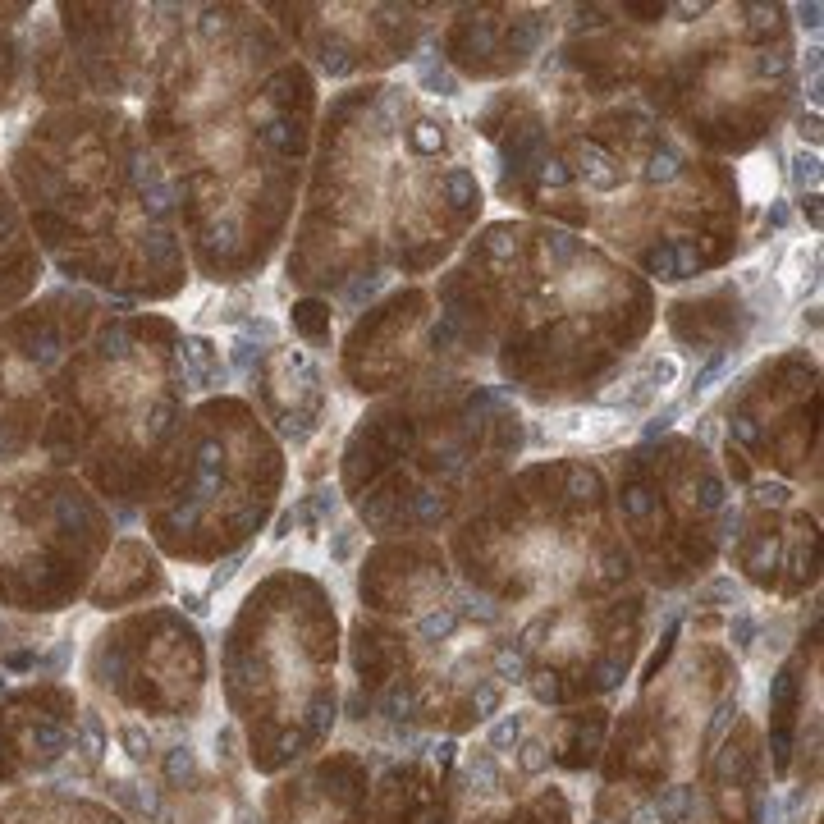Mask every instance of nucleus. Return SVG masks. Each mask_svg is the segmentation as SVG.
<instances>
[{"mask_svg":"<svg viewBox=\"0 0 824 824\" xmlns=\"http://www.w3.org/2000/svg\"><path fill=\"white\" fill-rule=\"evenodd\" d=\"M545 628H550V614L532 618V623H527V632H522V641H518V651H522V655H527V651H536V646H541V641H536V637H541Z\"/></svg>","mask_w":824,"mask_h":824,"instance_id":"nucleus-30","label":"nucleus"},{"mask_svg":"<svg viewBox=\"0 0 824 824\" xmlns=\"http://www.w3.org/2000/svg\"><path fill=\"white\" fill-rule=\"evenodd\" d=\"M472 788H481V792L499 788V765L490 751H477V756H472Z\"/></svg>","mask_w":824,"mask_h":824,"instance_id":"nucleus-18","label":"nucleus"},{"mask_svg":"<svg viewBox=\"0 0 824 824\" xmlns=\"http://www.w3.org/2000/svg\"><path fill=\"white\" fill-rule=\"evenodd\" d=\"M628 824H664V820H660V811H655V806H632Z\"/></svg>","mask_w":824,"mask_h":824,"instance_id":"nucleus-34","label":"nucleus"},{"mask_svg":"<svg viewBox=\"0 0 824 824\" xmlns=\"http://www.w3.org/2000/svg\"><path fill=\"white\" fill-rule=\"evenodd\" d=\"M161 774H165V783L170 788H197V779H202V770H197V756H193V747H170L161 756Z\"/></svg>","mask_w":824,"mask_h":824,"instance_id":"nucleus-8","label":"nucleus"},{"mask_svg":"<svg viewBox=\"0 0 824 824\" xmlns=\"http://www.w3.org/2000/svg\"><path fill=\"white\" fill-rule=\"evenodd\" d=\"M541 179H545V184H564L568 170L559 161H541Z\"/></svg>","mask_w":824,"mask_h":824,"instance_id":"nucleus-35","label":"nucleus"},{"mask_svg":"<svg viewBox=\"0 0 824 824\" xmlns=\"http://www.w3.org/2000/svg\"><path fill=\"white\" fill-rule=\"evenodd\" d=\"M312 509H316V518H330V513L339 509V499H335V490H316V499H312Z\"/></svg>","mask_w":824,"mask_h":824,"instance_id":"nucleus-33","label":"nucleus"},{"mask_svg":"<svg viewBox=\"0 0 824 824\" xmlns=\"http://www.w3.org/2000/svg\"><path fill=\"white\" fill-rule=\"evenodd\" d=\"M74 760H83L87 774H97L106 765V751H110V733H106V719L97 710H78L74 719Z\"/></svg>","mask_w":824,"mask_h":824,"instance_id":"nucleus-6","label":"nucleus"},{"mask_svg":"<svg viewBox=\"0 0 824 824\" xmlns=\"http://www.w3.org/2000/svg\"><path fill=\"white\" fill-rule=\"evenodd\" d=\"M495 673H499V683H527V655L518 646H504L495 655Z\"/></svg>","mask_w":824,"mask_h":824,"instance_id":"nucleus-14","label":"nucleus"},{"mask_svg":"<svg viewBox=\"0 0 824 824\" xmlns=\"http://www.w3.org/2000/svg\"><path fill=\"white\" fill-rule=\"evenodd\" d=\"M499 710V687L495 683H481L477 687V719H490Z\"/></svg>","mask_w":824,"mask_h":824,"instance_id":"nucleus-29","label":"nucleus"},{"mask_svg":"<svg viewBox=\"0 0 824 824\" xmlns=\"http://www.w3.org/2000/svg\"><path fill=\"white\" fill-rule=\"evenodd\" d=\"M733 362H738V353H719V358L710 362V367L696 371V380H692V394H696V399H705V394L715 390L719 380H724L728 371H733Z\"/></svg>","mask_w":824,"mask_h":824,"instance_id":"nucleus-12","label":"nucleus"},{"mask_svg":"<svg viewBox=\"0 0 824 824\" xmlns=\"http://www.w3.org/2000/svg\"><path fill=\"white\" fill-rule=\"evenodd\" d=\"M651 806L660 811L664 824H678V820H687V815H692V788H687V783H673V788H664Z\"/></svg>","mask_w":824,"mask_h":824,"instance_id":"nucleus-10","label":"nucleus"},{"mask_svg":"<svg viewBox=\"0 0 824 824\" xmlns=\"http://www.w3.org/2000/svg\"><path fill=\"white\" fill-rule=\"evenodd\" d=\"M582 174H586V184H591V188H600V193L618 188L614 156H605V152H600V147H591V142H586V147H582Z\"/></svg>","mask_w":824,"mask_h":824,"instance_id":"nucleus-9","label":"nucleus"},{"mask_svg":"<svg viewBox=\"0 0 824 824\" xmlns=\"http://www.w3.org/2000/svg\"><path fill=\"white\" fill-rule=\"evenodd\" d=\"M527 683H532V696L541 705H554L559 696H564V687H559V678H554V673H532Z\"/></svg>","mask_w":824,"mask_h":824,"instance_id":"nucleus-24","label":"nucleus"},{"mask_svg":"<svg viewBox=\"0 0 824 824\" xmlns=\"http://www.w3.org/2000/svg\"><path fill=\"white\" fill-rule=\"evenodd\" d=\"M815 14H820V5H806V10H802V23H806V28H820V19H815Z\"/></svg>","mask_w":824,"mask_h":824,"instance_id":"nucleus-38","label":"nucleus"},{"mask_svg":"<svg viewBox=\"0 0 824 824\" xmlns=\"http://www.w3.org/2000/svg\"><path fill=\"white\" fill-rule=\"evenodd\" d=\"M124 124L106 115H51L19 152V184L33 206L46 248L69 275L152 293L170 289L179 266L174 239V188Z\"/></svg>","mask_w":824,"mask_h":824,"instance_id":"nucleus-1","label":"nucleus"},{"mask_svg":"<svg viewBox=\"0 0 824 824\" xmlns=\"http://www.w3.org/2000/svg\"><path fill=\"white\" fill-rule=\"evenodd\" d=\"M115 747L129 756V765H147V760L156 756V738H152V728L138 724V719H124L120 728H115Z\"/></svg>","mask_w":824,"mask_h":824,"instance_id":"nucleus-7","label":"nucleus"},{"mask_svg":"<svg viewBox=\"0 0 824 824\" xmlns=\"http://www.w3.org/2000/svg\"><path fill=\"white\" fill-rule=\"evenodd\" d=\"M518 765H522V774H545L550 770V747L536 742V738H522L518 742Z\"/></svg>","mask_w":824,"mask_h":824,"instance_id":"nucleus-16","label":"nucleus"},{"mask_svg":"<svg viewBox=\"0 0 824 824\" xmlns=\"http://www.w3.org/2000/svg\"><path fill=\"white\" fill-rule=\"evenodd\" d=\"M353 545H358V527H339L335 541H330V559H335V564H344L348 554H353Z\"/></svg>","mask_w":824,"mask_h":824,"instance_id":"nucleus-27","label":"nucleus"},{"mask_svg":"<svg viewBox=\"0 0 824 824\" xmlns=\"http://www.w3.org/2000/svg\"><path fill=\"white\" fill-rule=\"evenodd\" d=\"M678 417H683V403H664V408L655 412L651 422L641 426V435H646V440H655V435H664V431H669L673 422H678Z\"/></svg>","mask_w":824,"mask_h":824,"instance_id":"nucleus-22","label":"nucleus"},{"mask_svg":"<svg viewBox=\"0 0 824 824\" xmlns=\"http://www.w3.org/2000/svg\"><path fill=\"white\" fill-rule=\"evenodd\" d=\"M243 559H248V554H229V559H225V564H220L216 568V573H211V582H206V591H220V586H229V582H234V573H239V568H243Z\"/></svg>","mask_w":824,"mask_h":824,"instance_id":"nucleus-25","label":"nucleus"},{"mask_svg":"<svg viewBox=\"0 0 824 824\" xmlns=\"http://www.w3.org/2000/svg\"><path fill=\"white\" fill-rule=\"evenodd\" d=\"M454 628H458V609H431V614L417 623L422 641H445V637H454Z\"/></svg>","mask_w":824,"mask_h":824,"instance_id":"nucleus-13","label":"nucleus"},{"mask_svg":"<svg viewBox=\"0 0 824 824\" xmlns=\"http://www.w3.org/2000/svg\"><path fill=\"white\" fill-rule=\"evenodd\" d=\"M756 499L760 504H788V486H779V481H760Z\"/></svg>","mask_w":824,"mask_h":824,"instance_id":"nucleus-32","label":"nucleus"},{"mask_svg":"<svg viewBox=\"0 0 824 824\" xmlns=\"http://www.w3.org/2000/svg\"><path fill=\"white\" fill-rule=\"evenodd\" d=\"M239 824H261V820H257V815H243V820H239Z\"/></svg>","mask_w":824,"mask_h":824,"instance_id":"nucleus-39","label":"nucleus"},{"mask_svg":"<svg viewBox=\"0 0 824 824\" xmlns=\"http://www.w3.org/2000/svg\"><path fill=\"white\" fill-rule=\"evenodd\" d=\"M792 179H797V184H820V156H815V152H797V156H792Z\"/></svg>","mask_w":824,"mask_h":824,"instance_id":"nucleus-21","label":"nucleus"},{"mask_svg":"<svg viewBox=\"0 0 824 824\" xmlns=\"http://www.w3.org/2000/svg\"><path fill=\"white\" fill-rule=\"evenodd\" d=\"M550 248H554V261H559V266H568V261L577 257V239H573V234H550Z\"/></svg>","mask_w":824,"mask_h":824,"instance_id":"nucleus-31","label":"nucleus"},{"mask_svg":"<svg viewBox=\"0 0 824 824\" xmlns=\"http://www.w3.org/2000/svg\"><path fill=\"white\" fill-rule=\"evenodd\" d=\"M522 728H527V719L513 710V715H499L495 724H490V751H513L522 742Z\"/></svg>","mask_w":824,"mask_h":824,"instance_id":"nucleus-11","label":"nucleus"},{"mask_svg":"<svg viewBox=\"0 0 824 824\" xmlns=\"http://www.w3.org/2000/svg\"><path fill=\"white\" fill-rule=\"evenodd\" d=\"M678 170H683L678 152H673V147H664V152H655V156H651V170H646V174H651L655 184H669V179H678Z\"/></svg>","mask_w":824,"mask_h":824,"instance_id":"nucleus-20","label":"nucleus"},{"mask_svg":"<svg viewBox=\"0 0 824 824\" xmlns=\"http://www.w3.org/2000/svg\"><path fill=\"white\" fill-rule=\"evenodd\" d=\"M728 596H738V582H733V577H719V582H710L705 591H696L701 605H710V600H728Z\"/></svg>","mask_w":824,"mask_h":824,"instance_id":"nucleus-28","label":"nucleus"},{"mask_svg":"<svg viewBox=\"0 0 824 824\" xmlns=\"http://www.w3.org/2000/svg\"><path fill=\"white\" fill-rule=\"evenodd\" d=\"M417 74H422V83L431 87L435 97H454V92H458V78L449 74L445 65H435V60H422V69H417Z\"/></svg>","mask_w":824,"mask_h":824,"instance_id":"nucleus-17","label":"nucleus"},{"mask_svg":"<svg viewBox=\"0 0 824 824\" xmlns=\"http://www.w3.org/2000/svg\"><path fill=\"white\" fill-rule=\"evenodd\" d=\"M74 696L60 687L0 696V779L51 774L74 747Z\"/></svg>","mask_w":824,"mask_h":824,"instance_id":"nucleus-2","label":"nucleus"},{"mask_svg":"<svg viewBox=\"0 0 824 824\" xmlns=\"http://www.w3.org/2000/svg\"><path fill=\"white\" fill-rule=\"evenodd\" d=\"M733 719H738V696H724V701L715 705V719H710V733H705V747H719L724 742V733L733 728Z\"/></svg>","mask_w":824,"mask_h":824,"instance_id":"nucleus-15","label":"nucleus"},{"mask_svg":"<svg viewBox=\"0 0 824 824\" xmlns=\"http://www.w3.org/2000/svg\"><path fill=\"white\" fill-rule=\"evenodd\" d=\"M33 275H37V261H33V252H28V243H23L14 211L5 206V193H0V307L23 298L28 284H33Z\"/></svg>","mask_w":824,"mask_h":824,"instance_id":"nucleus-4","label":"nucleus"},{"mask_svg":"<svg viewBox=\"0 0 824 824\" xmlns=\"http://www.w3.org/2000/svg\"><path fill=\"white\" fill-rule=\"evenodd\" d=\"M184 609H188L193 618H206V600H202V596H193V591H184Z\"/></svg>","mask_w":824,"mask_h":824,"instance_id":"nucleus-37","label":"nucleus"},{"mask_svg":"<svg viewBox=\"0 0 824 824\" xmlns=\"http://www.w3.org/2000/svg\"><path fill=\"white\" fill-rule=\"evenodd\" d=\"M454 751H458V742H440V747H435V765H440V770H449V765H454Z\"/></svg>","mask_w":824,"mask_h":824,"instance_id":"nucleus-36","label":"nucleus"},{"mask_svg":"<svg viewBox=\"0 0 824 824\" xmlns=\"http://www.w3.org/2000/svg\"><path fill=\"white\" fill-rule=\"evenodd\" d=\"M728 641H733L738 651H751V641H756V618L733 614V623H728Z\"/></svg>","mask_w":824,"mask_h":824,"instance_id":"nucleus-23","label":"nucleus"},{"mask_svg":"<svg viewBox=\"0 0 824 824\" xmlns=\"http://www.w3.org/2000/svg\"><path fill=\"white\" fill-rule=\"evenodd\" d=\"M174 358H179V380H184V390H225L229 385V362L220 358V348L211 344L206 335H184L179 348H174Z\"/></svg>","mask_w":824,"mask_h":824,"instance_id":"nucleus-5","label":"nucleus"},{"mask_svg":"<svg viewBox=\"0 0 824 824\" xmlns=\"http://www.w3.org/2000/svg\"><path fill=\"white\" fill-rule=\"evenodd\" d=\"M330 724H335V696H316V705H312V733L321 738Z\"/></svg>","mask_w":824,"mask_h":824,"instance_id":"nucleus-26","label":"nucleus"},{"mask_svg":"<svg viewBox=\"0 0 824 824\" xmlns=\"http://www.w3.org/2000/svg\"><path fill=\"white\" fill-rule=\"evenodd\" d=\"M0 824H120V820H110L106 811H92V806L74 802L65 788H55V792H42V797L5 806Z\"/></svg>","mask_w":824,"mask_h":824,"instance_id":"nucleus-3","label":"nucleus"},{"mask_svg":"<svg viewBox=\"0 0 824 824\" xmlns=\"http://www.w3.org/2000/svg\"><path fill=\"white\" fill-rule=\"evenodd\" d=\"M380 715L394 719V724L412 719V692H408V687H390V692H385V701H380Z\"/></svg>","mask_w":824,"mask_h":824,"instance_id":"nucleus-19","label":"nucleus"}]
</instances>
